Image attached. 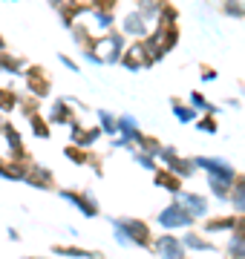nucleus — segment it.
Wrapping results in <instances>:
<instances>
[{"label": "nucleus", "instance_id": "23", "mask_svg": "<svg viewBox=\"0 0 245 259\" xmlns=\"http://www.w3.org/2000/svg\"><path fill=\"white\" fill-rule=\"evenodd\" d=\"M69 32H72V40H75V47L81 49V52H84V49H90L95 44V35L90 32V26H84V23H75Z\"/></svg>", "mask_w": 245, "mask_h": 259}, {"label": "nucleus", "instance_id": "30", "mask_svg": "<svg viewBox=\"0 0 245 259\" xmlns=\"http://www.w3.org/2000/svg\"><path fill=\"white\" fill-rule=\"evenodd\" d=\"M236 228V216H219V219H205V231L217 233V231H234Z\"/></svg>", "mask_w": 245, "mask_h": 259}, {"label": "nucleus", "instance_id": "31", "mask_svg": "<svg viewBox=\"0 0 245 259\" xmlns=\"http://www.w3.org/2000/svg\"><path fill=\"white\" fill-rule=\"evenodd\" d=\"M98 124H101L104 136H118V115L107 110H98Z\"/></svg>", "mask_w": 245, "mask_h": 259}, {"label": "nucleus", "instance_id": "18", "mask_svg": "<svg viewBox=\"0 0 245 259\" xmlns=\"http://www.w3.org/2000/svg\"><path fill=\"white\" fill-rule=\"evenodd\" d=\"M26 185L38 187V190H49V187L55 185V176H52V170L44 164H32L26 173Z\"/></svg>", "mask_w": 245, "mask_h": 259}, {"label": "nucleus", "instance_id": "10", "mask_svg": "<svg viewBox=\"0 0 245 259\" xmlns=\"http://www.w3.org/2000/svg\"><path fill=\"white\" fill-rule=\"evenodd\" d=\"M150 26H153V23H147L139 9L127 12V15L121 18V32L127 37H133V40H144V37L150 35Z\"/></svg>", "mask_w": 245, "mask_h": 259}, {"label": "nucleus", "instance_id": "19", "mask_svg": "<svg viewBox=\"0 0 245 259\" xmlns=\"http://www.w3.org/2000/svg\"><path fill=\"white\" fill-rule=\"evenodd\" d=\"M176 202L185 204L196 219H202V216H208V199L205 196H199V193H188V190H179L176 193Z\"/></svg>", "mask_w": 245, "mask_h": 259}, {"label": "nucleus", "instance_id": "26", "mask_svg": "<svg viewBox=\"0 0 245 259\" xmlns=\"http://www.w3.org/2000/svg\"><path fill=\"white\" fill-rule=\"evenodd\" d=\"M139 133H142V130H139L136 115H118V136H124L127 141H136Z\"/></svg>", "mask_w": 245, "mask_h": 259}, {"label": "nucleus", "instance_id": "8", "mask_svg": "<svg viewBox=\"0 0 245 259\" xmlns=\"http://www.w3.org/2000/svg\"><path fill=\"white\" fill-rule=\"evenodd\" d=\"M113 225H118L130 236V242L142 245V248H153V233L147 222H142V219H113Z\"/></svg>", "mask_w": 245, "mask_h": 259}, {"label": "nucleus", "instance_id": "38", "mask_svg": "<svg viewBox=\"0 0 245 259\" xmlns=\"http://www.w3.org/2000/svg\"><path fill=\"white\" fill-rule=\"evenodd\" d=\"M228 256L231 259H245V239L231 236V242H228Z\"/></svg>", "mask_w": 245, "mask_h": 259}, {"label": "nucleus", "instance_id": "17", "mask_svg": "<svg viewBox=\"0 0 245 259\" xmlns=\"http://www.w3.org/2000/svg\"><path fill=\"white\" fill-rule=\"evenodd\" d=\"M153 185H156V187H165L168 193L176 196V193L182 190V176H176L170 167H156V170H153Z\"/></svg>", "mask_w": 245, "mask_h": 259}, {"label": "nucleus", "instance_id": "11", "mask_svg": "<svg viewBox=\"0 0 245 259\" xmlns=\"http://www.w3.org/2000/svg\"><path fill=\"white\" fill-rule=\"evenodd\" d=\"M75 104L69 101V98H58V101H52V107H49V115L47 118L52 121V124H61V127H69L72 121L78 118L75 115Z\"/></svg>", "mask_w": 245, "mask_h": 259}, {"label": "nucleus", "instance_id": "41", "mask_svg": "<svg viewBox=\"0 0 245 259\" xmlns=\"http://www.w3.org/2000/svg\"><path fill=\"white\" fill-rule=\"evenodd\" d=\"M90 6H93V9H107V12H113L115 6H118V0H90Z\"/></svg>", "mask_w": 245, "mask_h": 259}, {"label": "nucleus", "instance_id": "47", "mask_svg": "<svg viewBox=\"0 0 245 259\" xmlns=\"http://www.w3.org/2000/svg\"><path fill=\"white\" fill-rule=\"evenodd\" d=\"M23 259H44V256H23Z\"/></svg>", "mask_w": 245, "mask_h": 259}, {"label": "nucleus", "instance_id": "46", "mask_svg": "<svg viewBox=\"0 0 245 259\" xmlns=\"http://www.w3.org/2000/svg\"><path fill=\"white\" fill-rule=\"evenodd\" d=\"M0 52H6V40H3V35H0Z\"/></svg>", "mask_w": 245, "mask_h": 259}, {"label": "nucleus", "instance_id": "37", "mask_svg": "<svg viewBox=\"0 0 245 259\" xmlns=\"http://www.w3.org/2000/svg\"><path fill=\"white\" fill-rule=\"evenodd\" d=\"M190 104H193V107H196L199 112H219V107H214V104L208 101V98H205L202 93H196V90L190 93Z\"/></svg>", "mask_w": 245, "mask_h": 259}, {"label": "nucleus", "instance_id": "20", "mask_svg": "<svg viewBox=\"0 0 245 259\" xmlns=\"http://www.w3.org/2000/svg\"><path fill=\"white\" fill-rule=\"evenodd\" d=\"M170 110H173V115H176L182 124H196V118H199L196 107H193V104L179 101V98H170Z\"/></svg>", "mask_w": 245, "mask_h": 259}, {"label": "nucleus", "instance_id": "22", "mask_svg": "<svg viewBox=\"0 0 245 259\" xmlns=\"http://www.w3.org/2000/svg\"><path fill=\"white\" fill-rule=\"evenodd\" d=\"M90 20H93L95 32H110L115 23V12H107V9H93L90 12Z\"/></svg>", "mask_w": 245, "mask_h": 259}, {"label": "nucleus", "instance_id": "12", "mask_svg": "<svg viewBox=\"0 0 245 259\" xmlns=\"http://www.w3.org/2000/svg\"><path fill=\"white\" fill-rule=\"evenodd\" d=\"M61 199H66L69 204H75L78 210L84 213L87 219H93V216H98V202H95L90 193H81V190H61Z\"/></svg>", "mask_w": 245, "mask_h": 259}, {"label": "nucleus", "instance_id": "14", "mask_svg": "<svg viewBox=\"0 0 245 259\" xmlns=\"http://www.w3.org/2000/svg\"><path fill=\"white\" fill-rule=\"evenodd\" d=\"M153 250L159 253L161 259H185V242L176 239V236H159L156 239V245H153Z\"/></svg>", "mask_w": 245, "mask_h": 259}, {"label": "nucleus", "instance_id": "16", "mask_svg": "<svg viewBox=\"0 0 245 259\" xmlns=\"http://www.w3.org/2000/svg\"><path fill=\"white\" fill-rule=\"evenodd\" d=\"M93 12V6H90V0H75V3H69V6H64V9H58V18H61V23H64L66 29L75 26L78 18H84V15H90Z\"/></svg>", "mask_w": 245, "mask_h": 259}, {"label": "nucleus", "instance_id": "2", "mask_svg": "<svg viewBox=\"0 0 245 259\" xmlns=\"http://www.w3.org/2000/svg\"><path fill=\"white\" fill-rule=\"evenodd\" d=\"M144 44L150 47L153 58H156V64H159L161 58L179 44V23H168V26H165V23H156V32H150V35L144 37Z\"/></svg>", "mask_w": 245, "mask_h": 259}, {"label": "nucleus", "instance_id": "5", "mask_svg": "<svg viewBox=\"0 0 245 259\" xmlns=\"http://www.w3.org/2000/svg\"><path fill=\"white\" fill-rule=\"evenodd\" d=\"M156 222H159L161 228H168V231H176V228H190V225L196 222V216H193L185 204L170 202L168 207L156 216Z\"/></svg>", "mask_w": 245, "mask_h": 259}, {"label": "nucleus", "instance_id": "13", "mask_svg": "<svg viewBox=\"0 0 245 259\" xmlns=\"http://www.w3.org/2000/svg\"><path fill=\"white\" fill-rule=\"evenodd\" d=\"M32 161H20V158H0V179H9V182H26V173Z\"/></svg>", "mask_w": 245, "mask_h": 259}, {"label": "nucleus", "instance_id": "44", "mask_svg": "<svg viewBox=\"0 0 245 259\" xmlns=\"http://www.w3.org/2000/svg\"><path fill=\"white\" fill-rule=\"evenodd\" d=\"M49 3H52V9H64V6L75 3V0H49Z\"/></svg>", "mask_w": 245, "mask_h": 259}, {"label": "nucleus", "instance_id": "48", "mask_svg": "<svg viewBox=\"0 0 245 259\" xmlns=\"http://www.w3.org/2000/svg\"><path fill=\"white\" fill-rule=\"evenodd\" d=\"M242 3H245V0H242Z\"/></svg>", "mask_w": 245, "mask_h": 259}, {"label": "nucleus", "instance_id": "3", "mask_svg": "<svg viewBox=\"0 0 245 259\" xmlns=\"http://www.w3.org/2000/svg\"><path fill=\"white\" fill-rule=\"evenodd\" d=\"M153 64H156V58H153L150 47H147L144 40H133L130 47L124 49V55H121V66L127 69V72H139V69H150Z\"/></svg>", "mask_w": 245, "mask_h": 259}, {"label": "nucleus", "instance_id": "4", "mask_svg": "<svg viewBox=\"0 0 245 259\" xmlns=\"http://www.w3.org/2000/svg\"><path fill=\"white\" fill-rule=\"evenodd\" d=\"M23 81H26V90L29 95H35V98H49V93H52V78H49V72L44 69L40 64H29L26 69H23V75H20Z\"/></svg>", "mask_w": 245, "mask_h": 259}, {"label": "nucleus", "instance_id": "9", "mask_svg": "<svg viewBox=\"0 0 245 259\" xmlns=\"http://www.w3.org/2000/svg\"><path fill=\"white\" fill-rule=\"evenodd\" d=\"M104 136V130L101 127H87V124H81V121H72V124H69V141H72V144H78V147H95V141L101 139Z\"/></svg>", "mask_w": 245, "mask_h": 259}, {"label": "nucleus", "instance_id": "1", "mask_svg": "<svg viewBox=\"0 0 245 259\" xmlns=\"http://www.w3.org/2000/svg\"><path fill=\"white\" fill-rule=\"evenodd\" d=\"M90 49L101 58L104 64H121V55L127 49V35L124 32H113V29L101 32V35H95V44Z\"/></svg>", "mask_w": 245, "mask_h": 259}, {"label": "nucleus", "instance_id": "39", "mask_svg": "<svg viewBox=\"0 0 245 259\" xmlns=\"http://www.w3.org/2000/svg\"><path fill=\"white\" fill-rule=\"evenodd\" d=\"M185 248H196V250H214V245H211V242H205L202 239V236H196V233H188V236H185Z\"/></svg>", "mask_w": 245, "mask_h": 259}, {"label": "nucleus", "instance_id": "45", "mask_svg": "<svg viewBox=\"0 0 245 259\" xmlns=\"http://www.w3.org/2000/svg\"><path fill=\"white\" fill-rule=\"evenodd\" d=\"M3 130H6V118L0 115V136H3Z\"/></svg>", "mask_w": 245, "mask_h": 259}, {"label": "nucleus", "instance_id": "43", "mask_svg": "<svg viewBox=\"0 0 245 259\" xmlns=\"http://www.w3.org/2000/svg\"><path fill=\"white\" fill-rule=\"evenodd\" d=\"M58 61H61V64L69 69V72H78V64H75V61H72L69 55H64V52H61V55H58Z\"/></svg>", "mask_w": 245, "mask_h": 259}, {"label": "nucleus", "instance_id": "29", "mask_svg": "<svg viewBox=\"0 0 245 259\" xmlns=\"http://www.w3.org/2000/svg\"><path fill=\"white\" fill-rule=\"evenodd\" d=\"M156 23H179V9L170 3V0H159V20Z\"/></svg>", "mask_w": 245, "mask_h": 259}, {"label": "nucleus", "instance_id": "15", "mask_svg": "<svg viewBox=\"0 0 245 259\" xmlns=\"http://www.w3.org/2000/svg\"><path fill=\"white\" fill-rule=\"evenodd\" d=\"M3 136H6V144H9V156H12V158H20V161H32V158H29L26 144H23V139H20V133H18V127H15L12 121H6V130H3Z\"/></svg>", "mask_w": 245, "mask_h": 259}, {"label": "nucleus", "instance_id": "33", "mask_svg": "<svg viewBox=\"0 0 245 259\" xmlns=\"http://www.w3.org/2000/svg\"><path fill=\"white\" fill-rule=\"evenodd\" d=\"M90 153H93V150L78 147V144H72V141H69V147H64V156L69 158L72 164H87V161H90Z\"/></svg>", "mask_w": 245, "mask_h": 259}, {"label": "nucleus", "instance_id": "24", "mask_svg": "<svg viewBox=\"0 0 245 259\" xmlns=\"http://www.w3.org/2000/svg\"><path fill=\"white\" fill-rule=\"evenodd\" d=\"M20 107V95L15 87H0V112H15Z\"/></svg>", "mask_w": 245, "mask_h": 259}, {"label": "nucleus", "instance_id": "7", "mask_svg": "<svg viewBox=\"0 0 245 259\" xmlns=\"http://www.w3.org/2000/svg\"><path fill=\"white\" fill-rule=\"evenodd\" d=\"M193 161H196V167H199V170H205V176L222 179V182H231V185H234V182H236V176H239V173L234 170V164H231V161H225V158L196 156Z\"/></svg>", "mask_w": 245, "mask_h": 259}, {"label": "nucleus", "instance_id": "6", "mask_svg": "<svg viewBox=\"0 0 245 259\" xmlns=\"http://www.w3.org/2000/svg\"><path fill=\"white\" fill-rule=\"evenodd\" d=\"M159 161H165V167H170L176 176H182V179H190V176H196V161L193 158H182L179 153H176V147H170V144H161V150H159Z\"/></svg>", "mask_w": 245, "mask_h": 259}, {"label": "nucleus", "instance_id": "21", "mask_svg": "<svg viewBox=\"0 0 245 259\" xmlns=\"http://www.w3.org/2000/svg\"><path fill=\"white\" fill-rule=\"evenodd\" d=\"M26 69V61L20 55H12V52H0V72L6 75H23Z\"/></svg>", "mask_w": 245, "mask_h": 259}, {"label": "nucleus", "instance_id": "32", "mask_svg": "<svg viewBox=\"0 0 245 259\" xmlns=\"http://www.w3.org/2000/svg\"><path fill=\"white\" fill-rule=\"evenodd\" d=\"M55 253H64V256H75V259H101V253L95 250H84V248H69V245H55Z\"/></svg>", "mask_w": 245, "mask_h": 259}, {"label": "nucleus", "instance_id": "42", "mask_svg": "<svg viewBox=\"0 0 245 259\" xmlns=\"http://www.w3.org/2000/svg\"><path fill=\"white\" fill-rule=\"evenodd\" d=\"M234 236L245 239V213H236V228H234Z\"/></svg>", "mask_w": 245, "mask_h": 259}, {"label": "nucleus", "instance_id": "40", "mask_svg": "<svg viewBox=\"0 0 245 259\" xmlns=\"http://www.w3.org/2000/svg\"><path fill=\"white\" fill-rule=\"evenodd\" d=\"M199 78H202V81H217L219 72L211 64H202V66H199Z\"/></svg>", "mask_w": 245, "mask_h": 259}, {"label": "nucleus", "instance_id": "35", "mask_svg": "<svg viewBox=\"0 0 245 259\" xmlns=\"http://www.w3.org/2000/svg\"><path fill=\"white\" fill-rule=\"evenodd\" d=\"M222 15L225 18H245V3L242 0H222Z\"/></svg>", "mask_w": 245, "mask_h": 259}, {"label": "nucleus", "instance_id": "36", "mask_svg": "<svg viewBox=\"0 0 245 259\" xmlns=\"http://www.w3.org/2000/svg\"><path fill=\"white\" fill-rule=\"evenodd\" d=\"M130 153H133V161H136V164H142L144 170H150V173L156 170V156H150V153H144V150H136V147H133Z\"/></svg>", "mask_w": 245, "mask_h": 259}, {"label": "nucleus", "instance_id": "25", "mask_svg": "<svg viewBox=\"0 0 245 259\" xmlns=\"http://www.w3.org/2000/svg\"><path fill=\"white\" fill-rule=\"evenodd\" d=\"M29 130H32V136H38V139H49V136H52V121L44 118L40 112H35V115L29 118Z\"/></svg>", "mask_w": 245, "mask_h": 259}, {"label": "nucleus", "instance_id": "34", "mask_svg": "<svg viewBox=\"0 0 245 259\" xmlns=\"http://www.w3.org/2000/svg\"><path fill=\"white\" fill-rule=\"evenodd\" d=\"M136 9L142 12V18L147 20V23H156V20H159V0H139Z\"/></svg>", "mask_w": 245, "mask_h": 259}, {"label": "nucleus", "instance_id": "27", "mask_svg": "<svg viewBox=\"0 0 245 259\" xmlns=\"http://www.w3.org/2000/svg\"><path fill=\"white\" fill-rule=\"evenodd\" d=\"M133 147H136V150H144V153H150V156H159V150H161V141L156 139V136H147V133H139V136H136V141H133Z\"/></svg>", "mask_w": 245, "mask_h": 259}, {"label": "nucleus", "instance_id": "28", "mask_svg": "<svg viewBox=\"0 0 245 259\" xmlns=\"http://www.w3.org/2000/svg\"><path fill=\"white\" fill-rule=\"evenodd\" d=\"M193 127H196L199 133H208V136H217V133H219V118H217V112H205V115H199Z\"/></svg>", "mask_w": 245, "mask_h": 259}]
</instances>
